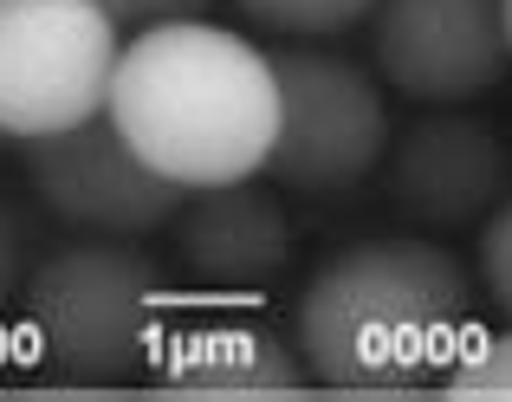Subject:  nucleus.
<instances>
[{"label":"nucleus","mask_w":512,"mask_h":402,"mask_svg":"<svg viewBox=\"0 0 512 402\" xmlns=\"http://www.w3.org/2000/svg\"><path fill=\"white\" fill-rule=\"evenodd\" d=\"M474 338V279L422 234H383L331 253L292 305L312 383L357 396H402L441 383Z\"/></svg>","instance_id":"1"},{"label":"nucleus","mask_w":512,"mask_h":402,"mask_svg":"<svg viewBox=\"0 0 512 402\" xmlns=\"http://www.w3.org/2000/svg\"><path fill=\"white\" fill-rule=\"evenodd\" d=\"M104 117L175 189L260 176L279 130V85L253 39L208 20L137 26L111 72Z\"/></svg>","instance_id":"2"},{"label":"nucleus","mask_w":512,"mask_h":402,"mask_svg":"<svg viewBox=\"0 0 512 402\" xmlns=\"http://www.w3.org/2000/svg\"><path fill=\"white\" fill-rule=\"evenodd\" d=\"M33 357L65 383L143 377L169 331V279L137 240L85 234L46 253L20 286Z\"/></svg>","instance_id":"3"},{"label":"nucleus","mask_w":512,"mask_h":402,"mask_svg":"<svg viewBox=\"0 0 512 402\" xmlns=\"http://www.w3.org/2000/svg\"><path fill=\"white\" fill-rule=\"evenodd\" d=\"M266 65L279 85V130L260 163L266 176L299 195H344L370 182L389 150V111L370 65L312 46H273Z\"/></svg>","instance_id":"4"},{"label":"nucleus","mask_w":512,"mask_h":402,"mask_svg":"<svg viewBox=\"0 0 512 402\" xmlns=\"http://www.w3.org/2000/svg\"><path fill=\"white\" fill-rule=\"evenodd\" d=\"M117 52L124 39L91 0H0V137L33 143L98 117Z\"/></svg>","instance_id":"5"},{"label":"nucleus","mask_w":512,"mask_h":402,"mask_svg":"<svg viewBox=\"0 0 512 402\" xmlns=\"http://www.w3.org/2000/svg\"><path fill=\"white\" fill-rule=\"evenodd\" d=\"M26 182H33L39 208L72 234H104V240H143L163 234L175 221L188 189L163 182L111 117H85L72 130L26 143Z\"/></svg>","instance_id":"6"},{"label":"nucleus","mask_w":512,"mask_h":402,"mask_svg":"<svg viewBox=\"0 0 512 402\" xmlns=\"http://www.w3.org/2000/svg\"><path fill=\"white\" fill-rule=\"evenodd\" d=\"M370 65L389 91L415 104L487 98L512 72L500 0H376Z\"/></svg>","instance_id":"7"},{"label":"nucleus","mask_w":512,"mask_h":402,"mask_svg":"<svg viewBox=\"0 0 512 402\" xmlns=\"http://www.w3.org/2000/svg\"><path fill=\"white\" fill-rule=\"evenodd\" d=\"M506 143L493 137L480 117H415L402 130L396 156H389V201L402 221L454 234L493 214V201L506 195Z\"/></svg>","instance_id":"8"},{"label":"nucleus","mask_w":512,"mask_h":402,"mask_svg":"<svg viewBox=\"0 0 512 402\" xmlns=\"http://www.w3.org/2000/svg\"><path fill=\"white\" fill-rule=\"evenodd\" d=\"M175 396H299L312 383L299 344L260 312H201L163 331L150 357Z\"/></svg>","instance_id":"9"},{"label":"nucleus","mask_w":512,"mask_h":402,"mask_svg":"<svg viewBox=\"0 0 512 402\" xmlns=\"http://www.w3.org/2000/svg\"><path fill=\"white\" fill-rule=\"evenodd\" d=\"M175 260L221 292H260L286 273L292 260V221L266 182H214V189H188L175 208Z\"/></svg>","instance_id":"10"},{"label":"nucleus","mask_w":512,"mask_h":402,"mask_svg":"<svg viewBox=\"0 0 512 402\" xmlns=\"http://www.w3.org/2000/svg\"><path fill=\"white\" fill-rule=\"evenodd\" d=\"M260 33H279V39H331L344 26L370 20L376 0H234Z\"/></svg>","instance_id":"11"},{"label":"nucleus","mask_w":512,"mask_h":402,"mask_svg":"<svg viewBox=\"0 0 512 402\" xmlns=\"http://www.w3.org/2000/svg\"><path fill=\"white\" fill-rule=\"evenodd\" d=\"M448 396H506L512 402V318L500 331H480L467 338V351L454 357V370L441 377Z\"/></svg>","instance_id":"12"},{"label":"nucleus","mask_w":512,"mask_h":402,"mask_svg":"<svg viewBox=\"0 0 512 402\" xmlns=\"http://www.w3.org/2000/svg\"><path fill=\"white\" fill-rule=\"evenodd\" d=\"M480 286H487L493 305L512 318V201L480 221Z\"/></svg>","instance_id":"13"},{"label":"nucleus","mask_w":512,"mask_h":402,"mask_svg":"<svg viewBox=\"0 0 512 402\" xmlns=\"http://www.w3.org/2000/svg\"><path fill=\"white\" fill-rule=\"evenodd\" d=\"M26 273H33V240H26V221L13 201H0V312L20 299Z\"/></svg>","instance_id":"14"},{"label":"nucleus","mask_w":512,"mask_h":402,"mask_svg":"<svg viewBox=\"0 0 512 402\" xmlns=\"http://www.w3.org/2000/svg\"><path fill=\"white\" fill-rule=\"evenodd\" d=\"M98 13H111V26H163V20H195L208 0H91Z\"/></svg>","instance_id":"15"},{"label":"nucleus","mask_w":512,"mask_h":402,"mask_svg":"<svg viewBox=\"0 0 512 402\" xmlns=\"http://www.w3.org/2000/svg\"><path fill=\"white\" fill-rule=\"evenodd\" d=\"M500 20H506V46H512V0H500Z\"/></svg>","instance_id":"16"},{"label":"nucleus","mask_w":512,"mask_h":402,"mask_svg":"<svg viewBox=\"0 0 512 402\" xmlns=\"http://www.w3.org/2000/svg\"><path fill=\"white\" fill-rule=\"evenodd\" d=\"M0 150H7V137H0Z\"/></svg>","instance_id":"17"}]
</instances>
